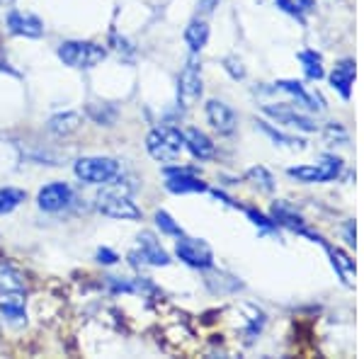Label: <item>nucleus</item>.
<instances>
[{"mask_svg":"<svg viewBox=\"0 0 364 359\" xmlns=\"http://www.w3.org/2000/svg\"><path fill=\"white\" fill-rule=\"evenodd\" d=\"M54 136H70L73 132H78L80 129V114L78 112H58L49 119V124H46Z\"/></svg>","mask_w":364,"mask_h":359,"instance_id":"21","label":"nucleus"},{"mask_svg":"<svg viewBox=\"0 0 364 359\" xmlns=\"http://www.w3.org/2000/svg\"><path fill=\"white\" fill-rule=\"evenodd\" d=\"M0 3H5V0H0Z\"/></svg>","mask_w":364,"mask_h":359,"instance_id":"33","label":"nucleus"},{"mask_svg":"<svg viewBox=\"0 0 364 359\" xmlns=\"http://www.w3.org/2000/svg\"><path fill=\"white\" fill-rule=\"evenodd\" d=\"M5 25L17 37H27V39H37L44 34V22L39 20L34 13H22V10H10L5 17Z\"/></svg>","mask_w":364,"mask_h":359,"instance_id":"14","label":"nucleus"},{"mask_svg":"<svg viewBox=\"0 0 364 359\" xmlns=\"http://www.w3.org/2000/svg\"><path fill=\"white\" fill-rule=\"evenodd\" d=\"M282 13L296 17L299 22H306V15L316 10V0H274Z\"/></svg>","mask_w":364,"mask_h":359,"instance_id":"23","label":"nucleus"},{"mask_svg":"<svg viewBox=\"0 0 364 359\" xmlns=\"http://www.w3.org/2000/svg\"><path fill=\"white\" fill-rule=\"evenodd\" d=\"M25 197L27 194L22 190H17V187H0V216L15 211L22 202H25Z\"/></svg>","mask_w":364,"mask_h":359,"instance_id":"25","label":"nucleus"},{"mask_svg":"<svg viewBox=\"0 0 364 359\" xmlns=\"http://www.w3.org/2000/svg\"><path fill=\"white\" fill-rule=\"evenodd\" d=\"M185 149V132L180 129L163 124L156 127L154 132L146 136V151L151 153V158L161 163H173L178 161V156Z\"/></svg>","mask_w":364,"mask_h":359,"instance_id":"1","label":"nucleus"},{"mask_svg":"<svg viewBox=\"0 0 364 359\" xmlns=\"http://www.w3.org/2000/svg\"><path fill=\"white\" fill-rule=\"evenodd\" d=\"M343 173V161L338 156H321L318 163L314 166H296L289 168L287 175L296 182H306V185H314V182H331L336 180L338 175Z\"/></svg>","mask_w":364,"mask_h":359,"instance_id":"4","label":"nucleus"},{"mask_svg":"<svg viewBox=\"0 0 364 359\" xmlns=\"http://www.w3.org/2000/svg\"><path fill=\"white\" fill-rule=\"evenodd\" d=\"M73 173L75 178L87 182V185H112L122 175V166L119 161L107 156H85L75 161Z\"/></svg>","mask_w":364,"mask_h":359,"instance_id":"2","label":"nucleus"},{"mask_svg":"<svg viewBox=\"0 0 364 359\" xmlns=\"http://www.w3.org/2000/svg\"><path fill=\"white\" fill-rule=\"evenodd\" d=\"M343 233H345V240H348L350 245H355L357 243V233H355V221H348L345 223V228H343Z\"/></svg>","mask_w":364,"mask_h":359,"instance_id":"32","label":"nucleus"},{"mask_svg":"<svg viewBox=\"0 0 364 359\" xmlns=\"http://www.w3.org/2000/svg\"><path fill=\"white\" fill-rule=\"evenodd\" d=\"M119 257H117V252L114 250H109V248H100L97 250V262L100 264H114Z\"/></svg>","mask_w":364,"mask_h":359,"instance_id":"31","label":"nucleus"},{"mask_svg":"<svg viewBox=\"0 0 364 359\" xmlns=\"http://www.w3.org/2000/svg\"><path fill=\"white\" fill-rule=\"evenodd\" d=\"M185 42L190 46L192 54H199V51L207 46L209 42V25L207 20H202V17H195V20H190V25L185 27Z\"/></svg>","mask_w":364,"mask_h":359,"instance_id":"20","label":"nucleus"},{"mask_svg":"<svg viewBox=\"0 0 364 359\" xmlns=\"http://www.w3.org/2000/svg\"><path fill=\"white\" fill-rule=\"evenodd\" d=\"M97 209L100 214L109 216V219H122V221L141 219V209L122 192H102L97 197Z\"/></svg>","mask_w":364,"mask_h":359,"instance_id":"7","label":"nucleus"},{"mask_svg":"<svg viewBox=\"0 0 364 359\" xmlns=\"http://www.w3.org/2000/svg\"><path fill=\"white\" fill-rule=\"evenodd\" d=\"M299 61H301L304 75L309 80H321L326 75V68H323V56L316 49H306V51H299Z\"/></svg>","mask_w":364,"mask_h":359,"instance_id":"22","label":"nucleus"},{"mask_svg":"<svg viewBox=\"0 0 364 359\" xmlns=\"http://www.w3.org/2000/svg\"><path fill=\"white\" fill-rule=\"evenodd\" d=\"M166 190L173 194L207 192V182L197 178L192 168H166Z\"/></svg>","mask_w":364,"mask_h":359,"instance_id":"11","label":"nucleus"},{"mask_svg":"<svg viewBox=\"0 0 364 359\" xmlns=\"http://www.w3.org/2000/svg\"><path fill=\"white\" fill-rule=\"evenodd\" d=\"M87 112H90V117L95 122H100V124H112L114 117H117V109L112 107V105H102V107H97V105H90Z\"/></svg>","mask_w":364,"mask_h":359,"instance_id":"28","label":"nucleus"},{"mask_svg":"<svg viewBox=\"0 0 364 359\" xmlns=\"http://www.w3.org/2000/svg\"><path fill=\"white\" fill-rule=\"evenodd\" d=\"M185 149L190 151L192 158H197V161H209L216 153L214 141L204 132H199V129H187L185 132Z\"/></svg>","mask_w":364,"mask_h":359,"instance_id":"19","label":"nucleus"},{"mask_svg":"<svg viewBox=\"0 0 364 359\" xmlns=\"http://www.w3.org/2000/svg\"><path fill=\"white\" fill-rule=\"evenodd\" d=\"M355 66H357L355 58H340L336 68L331 70V87L343 100L352 97V83H355V73H357Z\"/></svg>","mask_w":364,"mask_h":359,"instance_id":"17","label":"nucleus"},{"mask_svg":"<svg viewBox=\"0 0 364 359\" xmlns=\"http://www.w3.org/2000/svg\"><path fill=\"white\" fill-rule=\"evenodd\" d=\"M272 90L277 92H287L291 100L296 102V107H304L309 112H323L326 109V105H323V100L318 95H314V92H309L306 87H304L299 80H277V83L272 85Z\"/></svg>","mask_w":364,"mask_h":359,"instance_id":"15","label":"nucleus"},{"mask_svg":"<svg viewBox=\"0 0 364 359\" xmlns=\"http://www.w3.org/2000/svg\"><path fill=\"white\" fill-rule=\"evenodd\" d=\"M269 214H272V221L277 223V226H284V228H289V231H294V233L306 235V238L314 235V231H309V228H306V219H304V216L299 214V211L291 207V204L282 202V199L272 204Z\"/></svg>","mask_w":364,"mask_h":359,"instance_id":"16","label":"nucleus"},{"mask_svg":"<svg viewBox=\"0 0 364 359\" xmlns=\"http://www.w3.org/2000/svg\"><path fill=\"white\" fill-rule=\"evenodd\" d=\"M257 127L262 129V134L265 136H269L274 141V146H289V149H304L306 146V141H301V139H294V136H287V134H282L279 129H274L269 122H265V119H260L257 122Z\"/></svg>","mask_w":364,"mask_h":359,"instance_id":"24","label":"nucleus"},{"mask_svg":"<svg viewBox=\"0 0 364 359\" xmlns=\"http://www.w3.org/2000/svg\"><path fill=\"white\" fill-rule=\"evenodd\" d=\"M224 68H226V73L231 75L233 80H243L245 78V68H243V63H240L236 56H226L224 58Z\"/></svg>","mask_w":364,"mask_h":359,"instance_id":"29","label":"nucleus"},{"mask_svg":"<svg viewBox=\"0 0 364 359\" xmlns=\"http://www.w3.org/2000/svg\"><path fill=\"white\" fill-rule=\"evenodd\" d=\"M245 214H248V219H250L252 223H255L257 228H262V231H274V228H277V223H274L272 219H267V216H262L260 211L248 209Z\"/></svg>","mask_w":364,"mask_h":359,"instance_id":"30","label":"nucleus"},{"mask_svg":"<svg viewBox=\"0 0 364 359\" xmlns=\"http://www.w3.org/2000/svg\"><path fill=\"white\" fill-rule=\"evenodd\" d=\"M199 97H202V63L197 54H192L178 75V105L192 107Z\"/></svg>","mask_w":364,"mask_h":359,"instance_id":"5","label":"nucleus"},{"mask_svg":"<svg viewBox=\"0 0 364 359\" xmlns=\"http://www.w3.org/2000/svg\"><path fill=\"white\" fill-rule=\"evenodd\" d=\"M262 112H265L267 117H272L282 127L299 129V132H306V134L318 132V124H316L309 114L299 112L294 105H262Z\"/></svg>","mask_w":364,"mask_h":359,"instance_id":"8","label":"nucleus"},{"mask_svg":"<svg viewBox=\"0 0 364 359\" xmlns=\"http://www.w3.org/2000/svg\"><path fill=\"white\" fill-rule=\"evenodd\" d=\"M248 178H250V180H255V185L260 187L262 192H272V190H274V178H272V173H269V170H265L262 166L250 168V170H248Z\"/></svg>","mask_w":364,"mask_h":359,"instance_id":"27","label":"nucleus"},{"mask_svg":"<svg viewBox=\"0 0 364 359\" xmlns=\"http://www.w3.org/2000/svg\"><path fill=\"white\" fill-rule=\"evenodd\" d=\"M129 257H132L134 264L141 262V264H151V267H166V264H170V255L163 250V245L156 240V235L149 231L139 235V248Z\"/></svg>","mask_w":364,"mask_h":359,"instance_id":"9","label":"nucleus"},{"mask_svg":"<svg viewBox=\"0 0 364 359\" xmlns=\"http://www.w3.org/2000/svg\"><path fill=\"white\" fill-rule=\"evenodd\" d=\"M154 219H156V226H158V231H161V233L173 235V238H180V235H185V233H182V228H180V223L175 221L173 216L168 214V211L158 209Z\"/></svg>","mask_w":364,"mask_h":359,"instance_id":"26","label":"nucleus"},{"mask_svg":"<svg viewBox=\"0 0 364 359\" xmlns=\"http://www.w3.org/2000/svg\"><path fill=\"white\" fill-rule=\"evenodd\" d=\"M0 316L8 326H25L27 323V306L22 289H3L0 291Z\"/></svg>","mask_w":364,"mask_h":359,"instance_id":"13","label":"nucleus"},{"mask_svg":"<svg viewBox=\"0 0 364 359\" xmlns=\"http://www.w3.org/2000/svg\"><path fill=\"white\" fill-rule=\"evenodd\" d=\"M316 240L326 248V252H328V257H331V264H333V269L338 272V277H340V282H343L345 286H350L352 284V274H355V260H350L348 255H345L343 250H338V248H333L331 243H326V240L321 238V235H316ZM314 240V243H316Z\"/></svg>","mask_w":364,"mask_h":359,"instance_id":"18","label":"nucleus"},{"mask_svg":"<svg viewBox=\"0 0 364 359\" xmlns=\"http://www.w3.org/2000/svg\"><path fill=\"white\" fill-rule=\"evenodd\" d=\"M107 56V49L95 42H83V39H68L58 46V58L70 68H95L102 58Z\"/></svg>","mask_w":364,"mask_h":359,"instance_id":"3","label":"nucleus"},{"mask_svg":"<svg viewBox=\"0 0 364 359\" xmlns=\"http://www.w3.org/2000/svg\"><path fill=\"white\" fill-rule=\"evenodd\" d=\"M70 202H73V187L68 182H49L37 194V207L49 214L70 207Z\"/></svg>","mask_w":364,"mask_h":359,"instance_id":"10","label":"nucleus"},{"mask_svg":"<svg viewBox=\"0 0 364 359\" xmlns=\"http://www.w3.org/2000/svg\"><path fill=\"white\" fill-rule=\"evenodd\" d=\"M175 255H178V260L185 262L187 267H195V269H211L214 267V252H211L209 245L199 238L180 235L178 243H175Z\"/></svg>","mask_w":364,"mask_h":359,"instance_id":"6","label":"nucleus"},{"mask_svg":"<svg viewBox=\"0 0 364 359\" xmlns=\"http://www.w3.org/2000/svg\"><path fill=\"white\" fill-rule=\"evenodd\" d=\"M204 112H207L209 124L214 127V132H219L221 136H231V134H236L238 117H236V112L231 109V105H226L224 100H209Z\"/></svg>","mask_w":364,"mask_h":359,"instance_id":"12","label":"nucleus"}]
</instances>
